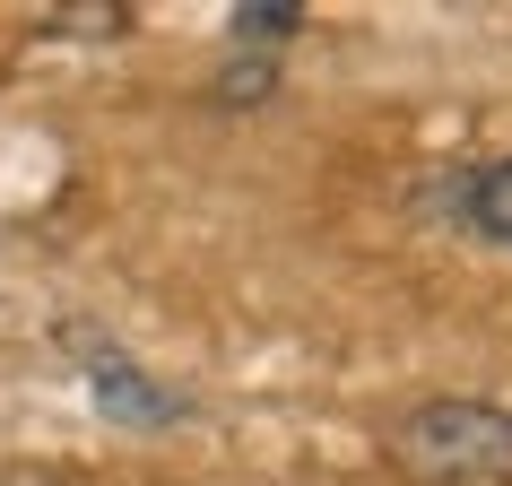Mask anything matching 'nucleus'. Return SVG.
Wrapping results in <instances>:
<instances>
[{
  "label": "nucleus",
  "instance_id": "f257e3e1",
  "mask_svg": "<svg viewBox=\"0 0 512 486\" xmlns=\"http://www.w3.org/2000/svg\"><path fill=\"white\" fill-rule=\"evenodd\" d=\"M391 469L417 486H504L512 478V417L486 400H426L391 426Z\"/></svg>",
  "mask_w": 512,
  "mask_h": 486
},
{
  "label": "nucleus",
  "instance_id": "f03ea898",
  "mask_svg": "<svg viewBox=\"0 0 512 486\" xmlns=\"http://www.w3.org/2000/svg\"><path fill=\"white\" fill-rule=\"evenodd\" d=\"M96 400H105L113 417H183V400L157 391V382L139 374V365H122V356H96Z\"/></svg>",
  "mask_w": 512,
  "mask_h": 486
},
{
  "label": "nucleus",
  "instance_id": "7ed1b4c3",
  "mask_svg": "<svg viewBox=\"0 0 512 486\" xmlns=\"http://www.w3.org/2000/svg\"><path fill=\"white\" fill-rule=\"evenodd\" d=\"M469 226H478L486 243H504V252H512V157L478 165V183H469Z\"/></svg>",
  "mask_w": 512,
  "mask_h": 486
},
{
  "label": "nucleus",
  "instance_id": "20e7f679",
  "mask_svg": "<svg viewBox=\"0 0 512 486\" xmlns=\"http://www.w3.org/2000/svg\"><path fill=\"white\" fill-rule=\"evenodd\" d=\"M296 27H304V9H235V35H252V44H278Z\"/></svg>",
  "mask_w": 512,
  "mask_h": 486
}]
</instances>
